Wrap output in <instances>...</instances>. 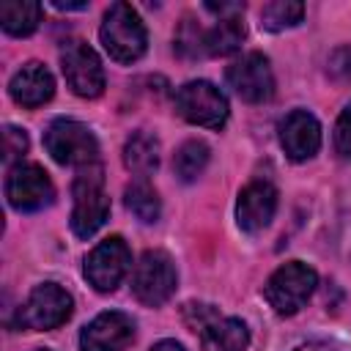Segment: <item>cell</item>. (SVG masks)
I'll return each mask as SVG.
<instances>
[{"label": "cell", "mask_w": 351, "mask_h": 351, "mask_svg": "<svg viewBox=\"0 0 351 351\" xmlns=\"http://www.w3.org/2000/svg\"><path fill=\"white\" fill-rule=\"evenodd\" d=\"M123 165L134 176L145 178L159 167V140L151 132H132L123 143Z\"/></svg>", "instance_id": "17"}, {"label": "cell", "mask_w": 351, "mask_h": 351, "mask_svg": "<svg viewBox=\"0 0 351 351\" xmlns=\"http://www.w3.org/2000/svg\"><path fill=\"white\" fill-rule=\"evenodd\" d=\"M123 203H126V208H129L140 222H156L159 214H162L159 195H156V189H154L145 178H140V181H134V184L126 186Z\"/></svg>", "instance_id": "20"}, {"label": "cell", "mask_w": 351, "mask_h": 351, "mask_svg": "<svg viewBox=\"0 0 351 351\" xmlns=\"http://www.w3.org/2000/svg\"><path fill=\"white\" fill-rule=\"evenodd\" d=\"M36 351H47V348H36Z\"/></svg>", "instance_id": "30"}, {"label": "cell", "mask_w": 351, "mask_h": 351, "mask_svg": "<svg viewBox=\"0 0 351 351\" xmlns=\"http://www.w3.org/2000/svg\"><path fill=\"white\" fill-rule=\"evenodd\" d=\"M55 8H60V11H63V8H66V11L77 8V11H80V8H88V3H63V0H55Z\"/></svg>", "instance_id": "28"}, {"label": "cell", "mask_w": 351, "mask_h": 351, "mask_svg": "<svg viewBox=\"0 0 351 351\" xmlns=\"http://www.w3.org/2000/svg\"><path fill=\"white\" fill-rule=\"evenodd\" d=\"M219 313L211 307V304H200V302H189L184 304V324L192 329V332H200L206 324H211Z\"/></svg>", "instance_id": "25"}, {"label": "cell", "mask_w": 351, "mask_h": 351, "mask_svg": "<svg viewBox=\"0 0 351 351\" xmlns=\"http://www.w3.org/2000/svg\"><path fill=\"white\" fill-rule=\"evenodd\" d=\"M335 148L340 156L351 159V104L343 107V112L335 123Z\"/></svg>", "instance_id": "26"}, {"label": "cell", "mask_w": 351, "mask_h": 351, "mask_svg": "<svg viewBox=\"0 0 351 351\" xmlns=\"http://www.w3.org/2000/svg\"><path fill=\"white\" fill-rule=\"evenodd\" d=\"M27 145L30 143H27L25 129H19V126H5L3 129V159L5 162H14V159L25 156Z\"/></svg>", "instance_id": "24"}, {"label": "cell", "mask_w": 351, "mask_h": 351, "mask_svg": "<svg viewBox=\"0 0 351 351\" xmlns=\"http://www.w3.org/2000/svg\"><path fill=\"white\" fill-rule=\"evenodd\" d=\"M60 69L66 77V85L82 96V99H96L104 90V66L99 55L82 41L71 38L60 49Z\"/></svg>", "instance_id": "8"}, {"label": "cell", "mask_w": 351, "mask_h": 351, "mask_svg": "<svg viewBox=\"0 0 351 351\" xmlns=\"http://www.w3.org/2000/svg\"><path fill=\"white\" fill-rule=\"evenodd\" d=\"M44 145L58 165H69V167L96 165V156H99L96 134L74 118L52 121L49 129L44 132Z\"/></svg>", "instance_id": "4"}, {"label": "cell", "mask_w": 351, "mask_h": 351, "mask_svg": "<svg viewBox=\"0 0 351 351\" xmlns=\"http://www.w3.org/2000/svg\"><path fill=\"white\" fill-rule=\"evenodd\" d=\"M99 38H101L107 55L118 63H134L137 58H143L145 44H148L145 25L129 3H112L104 11Z\"/></svg>", "instance_id": "2"}, {"label": "cell", "mask_w": 351, "mask_h": 351, "mask_svg": "<svg viewBox=\"0 0 351 351\" xmlns=\"http://www.w3.org/2000/svg\"><path fill=\"white\" fill-rule=\"evenodd\" d=\"M148 351H186L181 343H176V340H159L156 346H151Z\"/></svg>", "instance_id": "27"}, {"label": "cell", "mask_w": 351, "mask_h": 351, "mask_svg": "<svg viewBox=\"0 0 351 351\" xmlns=\"http://www.w3.org/2000/svg\"><path fill=\"white\" fill-rule=\"evenodd\" d=\"M74 206H71V230L80 239H90L110 217V197L104 192V176L101 165H88L80 167L74 186Z\"/></svg>", "instance_id": "1"}, {"label": "cell", "mask_w": 351, "mask_h": 351, "mask_svg": "<svg viewBox=\"0 0 351 351\" xmlns=\"http://www.w3.org/2000/svg\"><path fill=\"white\" fill-rule=\"evenodd\" d=\"M277 211V189L269 181H250L239 192L236 222L244 233H261Z\"/></svg>", "instance_id": "14"}, {"label": "cell", "mask_w": 351, "mask_h": 351, "mask_svg": "<svg viewBox=\"0 0 351 351\" xmlns=\"http://www.w3.org/2000/svg\"><path fill=\"white\" fill-rule=\"evenodd\" d=\"M5 197H8L11 208H16V211H38V208L52 203L55 186H52V181L41 165L19 162L8 170Z\"/></svg>", "instance_id": "10"}, {"label": "cell", "mask_w": 351, "mask_h": 351, "mask_svg": "<svg viewBox=\"0 0 351 351\" xmlns=\"http://www.w3.org/2000/svg\"><path fill=\"white\" fill-rule=\"evenodd\" d=\"M197 335H200L203 351H247V346H250V329L241 318L217 315Z\"/></svg>", "instance_id": "16"}, {"label": "cell", "mask_w": 351, "mask_h": 351, "mask_svg": "<svg viewBox=\"0 0 351 351\" xmlns=\"http://www.w3.org/2000/svg\"><path fill=\"white\" fill-rule=\"evenodd\" d=\"M208 156H211V151L203 140H186L173 156V170L181 181H195L197 176H203Z\"/></svg>", "instance_id": "21"}, {"label": "cell", "mask_w": 351, "mask_h": 351, "mask_svg": "<svg viewBox=\"0 0 351 351\" xmlns=\"http://www.w3.org/2000/svg\"><path fill=\"white\" fill-rule=\"evenodd\" d=\"M244 41V22L241 16H222L211 27H203V52L206 55H230Z\"/></svg>", "instance_id": "18"}, {"label": "cell", "mask_w": 351, "mask_h": 351, "mask_svg": "<svg viewBox=\"0 0 351 351\" xmlns=\"http://www.w3.org/2000/svg\"><path fill=\"white\" fill-rule=\"evenodd\" d=\"M132 340L134 321L121 310H107L80 332V351H126Z\"/></svg>", "instance_id": "12"}, {"label": "cell", "mask_w": 351, "mask_h": 351, "mask_svg": "<svg viewBox=\"0 0 351 351\" xmlns=\"http://www.w3.org/2000/svg\"><path fill=\"white\" fill-rule=\"evenodd\" d=\"M176 110L184 121L206 129H222L228 121V99L208 80H192L178 88Z\"/></svg>", "instance_id": "5"}, {"label": "cell", "mask_w": 351, "mask_h": 351, "mask_svg": "<svg viewBox=\"0 0 351 351\" xmlns=\"http://www.w3.org/2000/svg\"><path fill=\"white\" fill-rule=\"evenodd\" d=\"M129 269H132V252L121 236H110L99 241L85 258V280L101 293L115 291Z\"/></svg>", "instance_id": "9"}, {"label": "cell", "mask_w": 351, "mask_h": 351, "mask_svg": "<svg viewBox=\"0 0 351 351\" xmlns=\"http://www.w3.org/2000/svg\"><path fill=\"white\" fill-rule=\"evenodd\" d=\"M71 310H74V299L66 288H60L58 282H41L30 291V296L19 307V326L36 332L58 329L71 318Z\"/></svg>", "instance_id": "6"}, {"label": "cell", "mask_w": 351, "mask_h": 351, "mask_svg": "<svg viewBox=\"0 0 351 351\" xmlns=\"http://www.w3.org/2000/svg\"><path fill=\"white\" fill-rule=\"evenodd\" d=\"M176 282H178L176 266H173L170 255L162 250L143 252V258L137 261V266L132 271V291L148 307L165 304L176 293Z\"/></svg>", "instance_id": "7"}, {"label": "cell", "mask_w": 351, "mask_h": 351, "mask_svg": "<svg viewBox=\"0 0 351 351\" xmlns=\"http://www.w3.org/2000/svg\"><path fill=\"white\" fill-rule=\"evenodd\" d=\"M225 77L233 93L250 104H261L274 96V74H271L269 58L261 52H247L239 60H233Z\"/></svg>", "instance_id": "11"}, {"label": "cell", "mask_w": 351, "mask_h": 351, "mask_svg": "<svg viewBox=\"0 0 351 351\" xmlns=\"http://www.w3.org/2000/svg\"><path fill=\"white\" fill-rule=\"evenodd\" d=\"M176 47H178V52L186 55V58H200V55H206V52H203V27L186 16V19L181 22L178 33H176Z\"/></svg>", "instance_id": "23"}, {"label": "cell", "mask_w": 351, "mask_h": 351, "mask_svg": "<svg viewBox=\"0 0 351 351\" xmlns=\"http://www.w3.org/2000/svg\"><path fill=\"white\" fill-rule=\"evenodd\" d=\"M280 145L293 162H304L321 148V123L307 110H291L280 121Z\"/></svg>", "instance_id": "13"}, {"label": "cell", "mask_w": 351, "mask_h": 351, "mask_svg": "<svg viewBox=\"0 0 351 351\" xmlns=\"http://www.w3.org/2000/svg\"><path fill=\"white\" fill-rule=\"evenodd\" d=\"M302 16H304V5L302 3H296V0H274V3H266L261 8V27L271 30V33H280L285 27L299 25Z\"/></svg>", "instance_id": "22"}, {"label": "cell", "mask_w": 351, "mask_h": 351, "mask_svg": "<svg viewBox=\"0 0 351 351\" xmlns=\"http://www.w3.org/2000/svg\"><path fill=\"white\" fill-rule=\"evenodd\" d=\"M296 351H332L329 346H318V343H310V346H302V348H296Z\"/></svg>", "instance_id": "29"}, {"label": "cell", "mask_w": 351, "mask_h": 351, "mask_svg": "<svg viewBox=\"0 0 351 351\" xmlns=\"http://www.w3.org/2000/svg\"><path fill=\"white\" fill-rule=\"evenodd\" d=\"M315 285H318V274L313 266L302 261H288L266 280L263 296L277 315H293L313 296Z\"/></svg>", "instance_id": "3"}, {"label": "cell", "mask_w": 351, "mask_h": 351, "mask_svg": "<svg viewBox=\"0 0 351 351\" xmlns=\"http://www.w3.org/2000/svg\"><path fill=\"white\" fill-rule=\"evenodd\" d=\"M8 90H11V99L22 107H41L44 101L52 99L55 93V80L49 74V69L38 60H30L25 63L8 82Z\"/></svg>", "instance_id": "15"}, {"label": "cell", "mask_w": 351, "mask_h": 351, "mask_svg": "<svg viewBox=\"0 0 351 351\" xmlns=\"http://www.w3.org/2000/svg\"><path fill=\"white\" fill-rule=\"evenodd\" d=\"M41 22V5L33 0H8L0 5V25L8 36H30Z\"/></svg>", "instance_id": "19"}]
</instances>
